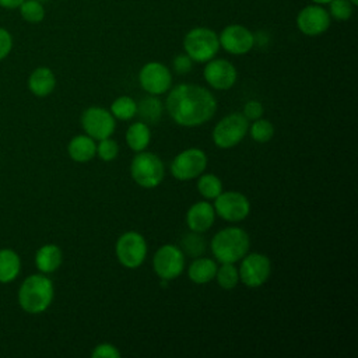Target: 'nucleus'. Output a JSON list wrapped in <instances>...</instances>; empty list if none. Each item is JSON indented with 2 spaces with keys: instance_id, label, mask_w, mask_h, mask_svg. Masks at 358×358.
<instances>
[{
  "instance_id": "nucleus-37",
  "label": "nucleus",
  "mask_w": 358,
  "mask_h": 358,
  "mask_svg": "<svg viewBox=\"0 0 358 358\" xmlns=\"http://www.w3.org/2000/svg\"><path fill=\"white\" fill-rule=\"evenodd\" d=\"M24 0H0V7L6 10H17Z\"/></svg>"
},
{
  "instance_id": "nucleus-15",
  "label": "nucleus",
  "mask_w": 358,
  "mask_h": 358,
  "mask_svg": "<svg viewBox=\"0 0 358 358\" xmlns=\"http://www.w3.org/2000/svg\"><path fill=\"white\" fill-rule=\"evenodd\" d=\"M295 22H296V28L303 35L319 36L329 29L331 24V18L327 8H324V6L310 3L298 11Z\"/></svg>"
},
{
  "instance_id": "nucleus-29",
  "label": "nucleus",
  "mask_w": 358,
  "mask_h": 358,
  "mask_svg": "<svg viewBox=\"0 0 358 358\" xmlns=\"http://www.w3.org/2000/svg\"><path fill=\"white\" fill-rule=\"evenodd\" d=\"M218 282V285L222 289H232L239 282V274L238 268L234 266V263H221L220 267H217V273L214 277Z\"/></svg>"
},
{
  "instance_id": "nucleus-30",
  "label": "nucleus",
  "mask_w": 358,
  "mask_h": 358,
  "mask_svg": "<svg viewBox=\"0 0 358 358\" xmlns=\"http://www.w3.org/2000/svg\"><path fill=\"white\" fill-rule=\"evenodd\" d=\"M248 131L256 143H267L274 136V126L270 120L259 117L256 120H252Z\"/></svg>"
},
{
  "instance_id": "nucleus-27",
  "label": "nucleus",
  "mask_w": 358,
  "mask_h": 358,
  "mask_svg": "<svg viewBox=\"0 0 358 358\" xmlns=\"http://www.w3.org/2000/svg\"><path fill=\"white\" fill-rule=\"evenodd\" d=\"M110 113L113 115L115 119L119 120H130L136 116L137 112V102L127 95L117 96L112 105H110Z\"/></svg>"
},
{
  "instance_id": "nucleus-16",
  "label": "nucleus",
  "mask_w": 358,
  "mask_h": 358,
  "mask_svg": "<svg viewBox=\"0 0 358 358\" xmlns=\"http://www.w3.org/2000/svg\"><path fill=\"white\" fill-rule=\"evenodd\" d=\"M203 77L211 88L225 91L235 85L238 80V71L229 60L213 57L211 60L206 62Z\"/></svg>"
},
{
  "instance_id": "nucleus-32",
  "label": "nucleus",
  "mask_w": 358,
  "mask_h": 358,
  "mask_svg": "<svg viewBox=\"0 0 358 358\" xmlns=\"http://www.w3.org/2000/svg\"><path fill=\"white\" fill-rule=\"evenodd\" d=\"M98 141L99 143L96 144V155L105 162L113 161L119 154V144L110 137H106Z\"/></svg>"
},
{
  "instance_id": "nucleus-34",
  "label": "nucleus",
  "mask_w": 358,
  "mask_h": 358,
  "mask_svg": "<svg viewBox=\"0 0 358 358\" xmlns=\"http://www.w3.org/2000/svg\"><path fill=\"white\" fill-rule=\"evenodd\" d=\"M193 60L186 53H179L172 60V69L178 74H187L193 69Z\"/></svg>"
},
{
  "instance_id": "nucleus-21",
  "label": "nucleus",
  "mask_w": 358,
  "mask_h": 358,
  "mask_svg": "<svg viewBox=\"0 0 358 358\" xmlns=\"http://www.w3.org/2000/svg\"><path fill=\"white\" fill-rule=\"evenodd\" d=\"M162 113H164V105L157 95L144 96L137 102L136 115L140 117L141 122H144L147 124L159 123Z\"/></svg>"
},
{
  "instance_id": "nucleus-22",
  "label": "nucleus",
  "mask_w": 358,
  "mask_h": 358,
  "mask_svg": "<svg viewBox=\"0 0 358 358\" xmlns=\"http://www.w3.org/2000/svg\"><path fill=\"white\" fill-rule=\"evenodd\" d=\"M63 260V255L59 246L53 245V243H48L43 245L35 256V264L39 268V271L42 273H53L56 271Z\"/></svg>"
},
{
  "instance_id": "nucleus-3",
  "label": "nucleus",
  "mask_w": 358,
  "mask_h": 358,
  "mask_svg": "<svg viewBox=\"0 0 358 358\" xmlns=\"http://www.w3.org/2000/svg\"><path fill=\"white\" fill-rule=\"evenodd\" d=\"M53 301V284L43 274H32L24 280L18 291V302L28 313H41Z\"/></svg>"
},
{
  "instance_id": "nucleus-13",
  "label": "nucleus",
  "mask_w": 358,
  "mask_h": 358,
  "mask_svg": "<svg viewBox=\"0 0 358 358\" xmlns=\"http://www.w3.org/2000/svg\"><path fill=\"white\" fill-rule=\"evenodd\" d=\"M81 126L94 140L110 137L116 129V119L110 110L101 106H90L81 115Z\"/></svg>"
},
{
  "instance_id": "nucleus-33",
  "label": "nucleus",
  "mask_w": 358,
  "mask_h": 358,
  "mask_svg": "<svg viewBox=\"0 0 358 358\" xmlns=\"http://www.w3.org/2000/svg\"><path fill=\"white\" fill-rule=\"evenodd\" d=\"M91 357L92 358H119L120 351L117 350V347H115L110 343H101L95 345V348L91 352Z\"/></svg>"
},
{
  "instance_id": "nucleus-1",
  "label": "nucleus",
  "mask_w": 358,
  "mask_h": 358,
  "mask_svg": "<svg viewBox=\"0 0 358 358\" xmlns=\"http://www.w3.org/2000/svg\"><path fill=\"white\" fill-rule=\"evenodd\" d=\"M164 106L171 119L183 127L201 126L217 112V101L213 92L201 85L189 83L169 88Z\"/></svg>"
},
{
  "instance_id": "nucleus-26",
  "label": "nucleus",
  "mask_w": 358,
  "mask_h": 358,
  "mask_svg": "<svg viewBox=\"0 0 358 358\" xmlns=\"http://www.w3.org/2000/svg\"><path fill=\"white\" fill-rule=\"evenodd\" d=\"M179 248L185 256L187 255L194 259L201 256L206 252V239L201 236L200 232L190 231L183 235V238L180 239Z\"/></svg>"
},
{
  "instance_id": "nucleus-19",
  "label": "nucleus",
  "mask_w": 358,
  "mask_h": 358,
  "mask_svg": "<svg viewBox=\"0 0 358 358\" xmlns=\"http://www.w3.org/2000/svg\"><path fill=\"white\" fill-rule=\"evenodd\" d=\"M28 87L36 96H46L55 90L56 77L49 67H36L28 78Z\"/></svg>"
},
{
  "instance_id": "nucleus-28",
  "label": "nucleus",
  "mask_w": 358,
  "mask_h": 358,
  "mask_svg": "<svg viewBox=\"0 0 358 358\" xmlns=\"http://www.w3.org/2000/svg\"><path fill=\"white\" fill-rule=\"evenodd\" d=\"M24 21L29 24H39L43 21L46 15V10L43 3L38 0H24L21 6L17 8Z\"/></svg>"
},
{
  "instance_id": "nucleus-9",
  "label": "nucleus",
  "mask_w": 358,
  "mask_h": 358,
  "mask_svg": "<svg viewBox=\"0 0 358 358\" xmlns=\"http://www.w3.org/2000/svg\"><path fill=\"white\" fill-rule=\"evenodd\" d=\"M152 268L161 280H173L185 270V255L178 245L165 243L154 253Z\"/></svg>"
},
{
  "instance_id": "nucleus-24",
  "label": "nucleus",
  "mask_w": 358,
  "mask_h": 358,
  "mask_svg": "<svg viewBox=\"0 0 358 358\" xmlns=\"http://www.w3.org/2000/svg\"><path fill=\"white\" fill-rule=\"evenodd\" d=\"M20 257L11 249L0 250V282L13 281L20 273Z\"/></svg>"
},
{
  "instance_id": "nucleus-2",
  "label": "nucleus",
  "mask_w": 358,
  "mask_h": 358,
  "mask_svg": "<svg viewBox=\"0 0 358 358\" xmlns=\"http://www.w3.org/2000/svg\"><path fill=\"white\" fill-rule=\"evenodd\" d=\"M210 248L220 263L235 264L249 252L250 239L243 228L227 227L213 236Z\"/></svg>"
},
{
  "instance_id": "nucleus-8",
  "label": "nucleus",
  "mask_w": 358,
  "mask_h": 358,
  "mask_svg": "<svg viewBox=\"0 0 358 358\" xmlns=\"http://www.w3.org/2000/svg\"><path fill=\"white\" fill-rule=\"evenodd\" d=\"M207 168V155L203 150L192 147L180 151L171 162V175L178 180H190L200 176Z\"/></svg>"
},
{
  "instance_id": "nucleus-40",
  "label": "nucleus",
  "mask_w": 358,
  "mask_h": 358,
  "mask_svg": "<svg viewBox=\"0 0 358 358\" xmlns=\"http://www.w3.org/2000/svg\"><path fill=\"white\" fill-rule=\"evenodd\" d=\"M38 1H41V3H46V1H49V0H38Z\"/></svg>"
},
{
  "instance_id": "nucleus-39",
  "label": "nucleus",
  "mask_w": 358,
  "mask_h": 358,
  "mask_svg": "<svg viewBox=\"0 0 358 358\" xmlns=\"http://www.w3.org/2000/svg\"><path fill=\"white\" fill-rule=\"evenodd\" d=\"M350 1H351L354 6H358V0H350Z\"/></svg>"
},
{
  "instance_id": "nucleus-4",
  "label": "nucleus",
  "mask_w": 358,
  "mask_h": 358,
  "mask_svg": "<svg viewBox=\"0 0 358 358\" xmlns=\"http://www.w3.org/2000/svg\"><path fill=\"white\" fill-rule=\"evenodd\" d=\"M218 34L208 27H194L183 36V50L194 63H206L220 50Z\"/></svg>"
},
{
  "instance_id": "nucleus-25",
  "label": "nucleus",
  "mask_w": 358,
  "mask_h": 358,
  "mask_svg": "<svg viewBox=\"0 0 358 358\" xmlns=\"http://www.w3.org/2000/svg\"><path fill=\"white\" fill-rule=\"evenodd\" d=\"M222 190V182L217 175L201 173L197 176V192L206 200H214Z\"/></svg>"
},
{
  "instance_id": "nucleus-14",
  "label": "nucleus",
  "mask_w": 358,
  "mask_h": 358,
  "mask_svg": "<svg viewBox=\"0 0 358 358\" xmlns=\"http://www.w3.org/2000/svg\"><path fill=\"white\" fill-rule=\"evenodd\" d=\"M140 87L148 95H162L172 84L171 70L161 62H148L138 71Z\"/></svg>"
},
{
  "instance_id": "nucleus-36",
  "label": "nucleus",
  "mask_w": 358,
  "mask_h": 358,
  "mask_svg": "<svg viewBox=\"0 0 358 358\" xmlns=\"http://www.w3.org/2000/svg\"><path fill=\"white\" fill-rule=\"evenodd\" d=\"M11 49H13V36L6 28L0 27V60L6 59L11 52Z\"/></svg>"
},
{
  "instance_id": "nucleus-6",
  "label": "nucleus",
  "mask_w": 358,
  "mask_h": 358,
  "mask_svg": "<svg viewBox=\"0 0 358 358\" xmlns=\"http://www.w3.org/2000/svg\"><path fill=\"white\" fill-rule=\"evenodd\" d=\"M248 129L249 120L242 113H229L214 126L211 138L218 148L229 150L245 138Z\"/></svg>"
},
{
  "instance_id": "nucleus-35",
  "label": "nucleus",
  "mask_w": 358,
  "mask_h": 358,
  "mask_svg": "<svg viewBox=\"0 0 358 358\" xmlns=\"http://www.w3.org/2000/svg\"><path fill=\"white\" fill-rule=\"evenodd\" d=\"M264 113V108L262 105V102L256 101V99H252L249 102H246L243 105V110H242V115L248 119V120H256L259 117H262Z\"/></svg>"
},
{
  "instance_id": "nucleus-7",
  "label": "nucleus",
  "mask_w": 358,
  "mask_h": 358,
  "mask_svg": "<svg viewBox=\"0 0 358 358\" xmlns=\"http://www.w3.org/2000/svg\"><path fill=\"white\" fill-rule=\"evenodd\" d=\"M115 253L122 266L126 268L140 267L147 256L145 238L136 231L122 234L115 245Z\"/></svg>"
},
{
  "instance_id": "nucleus-5",
  "label": "nucleus",
  "mask_w": 358,
  "mask_h": 358,
  "mask_svg": "<svg viewBox=\"0 0 358 358\" xmlns=\"http://www.w3.org/2000/svg\"><path fill=\"white\" fill-rule=\"evenodd\" d=\"M130 176L140 187L154 189L165 176L164 162L154 152L140 151L130 162Z\"/></svg>"
},
{
  "instance_id": "nucleus-10",
  "label": "nucleus",
  "mask_w": 358,
  "mask_h": 358,
  "mask_svg": "<svg viewBox=\"0 0 358 358\" xmlns=\"http://www.w3.org/2000/svg\"><path fill=\"white\" fill-rule=\"evenodd\" d=\"M238 268L239 281L250 288L263 285L271 273V262L263 253H246L241 260Z\"/></svg>"
},
{
  "instance_id": "nucleus-11",
  "label": "nucleus",
  "mask_w": 358,
  "mask_h": 358,
  "mask_svg": "<svg viewBox=\"0 0 358 358\" xmlns=\"http://www.w3.org/2000/svg\"><path fill=\"white\" fill-rule=\"evenodd\" d=\"M213 207L215 215L221 217L228 222H239L245 220L250 213L249 199L243 193L235 190H222L214 199Z\"/></svg>"
},
{
  "instance_id": "nucleus-17",
  "label": "nucleus",
  "mask_w": 358,
  "mask_h": 358,
  "mask_svg": "<svg viewBox=\"0 0 358 358\" xmlns=\"http://www.w3.org/2000/svg\"><path fill=\"white\" fill-rule=\"evenodd\" d=\"M215 220V211L208 201H196L192 204L186 213V225L193 232L208 231Z\"/></svg>"
},
{
  "instance_id": "nucleus-12",
  "label": "nucleus",
  "mask_w": 358,
  "mask_h": 358,
  "mask_svg": "<svg viewBox=\"0 0 358 358\" xmlns=\"http://www.w3.org/2000/svg\"><path fill=\"white\" fill-rule=\"evenodd\" d=\"M220 48L227 53L241 56L249 53L256 45L255 34L242 24H229L218 34Z\"/></svg>"
},
{
  "instance_id": "nucleus-38",
  "label": "nucleus",
  "mask_w": 358,
  "mask_h": 358,
  "mask_svg": "<svg viewBox=\"0 0 358 358\" xmlns=\"http://www.w3.org/2000/svg\"><path fill=\"white\" fill-rule=\"evenodd\" d=\"M330 0H310V3H315V4H320V6H326L329 4Z\"/></svg>"
},
{
  "instance_id": "nucleus-23",
  "label": "nucleus",
  "mask_w": 358,
  "mask_h": 358,
  "mask_svg": "<svg viewBox=\"0 0 358 358\" xmlns=\"http://www.w3.org/2000/svg\"><path fill=\"white\" fill-rule=\"evenodd\" d=\"M124 138H126V144L129 145V148L133 150L134 152L144 151L151 141L150 126L141 120L134 122L127 127Z\"/></svg>"
},
{
  "instance_id": "nucleus-20",
  "label": "nucleus",
  "mask_w": 358,
  "mask_h": 358,
  "mask_svg": "<svg viewBox=\"0 0 358 358\" xmlns=\"http://www.w3.org/2000/svg\"><path fill=\"white\" fill-rule=\"evenodd\" d=\"M217 263L210 257H194L187 267V275L192 282L203 285L210 282L217 273Z\"/></svg>"
},
{
  "instance_id": "nucleus-31",
  "label": "nucleus",
  "mask_w": 358,
  "mask_h": 358,
  "mask_svg": "<svg viewBox=\"0 0 358 358\" xmlns=\"http://www.w3.org/2000/svg\"><path fill=\"white\" fill-rule=\"evenodd\" d=\"M354 8L355 6L350 0H330L327 11L331 20L348 21L354 15Z\"/></svg>"
},
{
  "instance_id": "nucleus-18",
  "label": "nucleus",
  "mask_w": 358,
  "mask_h": 358,
  "mask_svg": "<svg viewBox=\"0 0 358 358\" xmlns=\"http://www.w3.org/2000/svg\"><path fill=\"white\" fill-rule=\"evenodd\" d=\"M67 152L76 162H88L96 155V143L87 134H78L70 140Z\"/></svg>"
}]
</instances>
